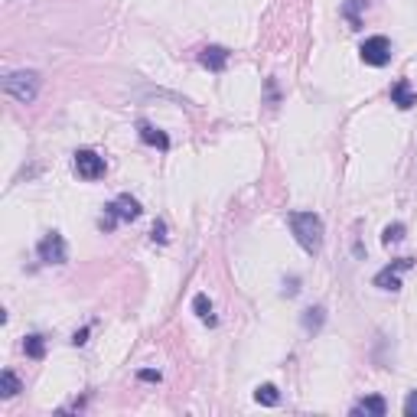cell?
<instances>
[{
    "label": "cell",
    "instance_id": "obj_1",
    "mask_svg": "<svg viewBox=\"0 0 417 417\" xmlns=\"http://www.w3.org/2000/svg\"><path fill=\"white\" fill-rule=\"evenodd\" d=\"M287 222L293 229V238L300 241L303 251H310V255H320L323 248V219L316 212H290L287 215Z\"/></svg>",
    "mask_w": 417,
    "mask_h": 417
},
{
    "label": "cell",
    "instance_id": "obj_2",
    "mask_svg": "<svg viewBox=\"0 0 417 417\" xmlns=\"http://www.w3.org/2000/svg\"><path fill=\"white\" fill-rule=\"evenodd\" d=\"M4 91L10 98H17L20 105H33L39 95V75L36 72H10L4 79Z\"/></svg>",
    "mask_w": 417,
    "mask_h": 417
},
{
    "label": "cell",
    "instance_id": "obj_3",
    "mask_svg": "<svg viewBox=\"0 0 417 417\" xmlns=\"http://www.w3.org/2000/svg\"><path fill=\"white\" fill-rule=\"evenodd\" d=\"M137 215H141V203H137V199H134V195H117L115 203L108 205L105 209V215H101V229L105 231H111L115 229L117 222H134V219H137Z\"/></svg>",
    "mask_w": 417,
    "mask_h": 417
},
{
    "label": "cell",
    "instance_id": "obj_4",
    "mask_svg": "<svg viewBox=\"0 0 417 417\" xmlns=\"http://www.w3.org/2000/svg\"><path fill=\"white\" fill-rule=\"evenodd\" d=\"M359 56H362L365 65H375V69H382V65L391 63V43L388 36H368L362 43V49H359Z\"/></svg>",
    "mask_w": 417,
    "mask_h": 417
},
{
    "label": "cell",
    "instance_id": "obj_5",
    "mask_svg": "<svg viewBox=\"0 0 417 417\" xmlns=\"http://www.w3.org/2000/svg\"><path fill=\"white\" fill-rule=\"evenodd\" d=\"M36 255H39V261H46V264H65V257H69L65 238L59 231H49V235L36 245Z\"/></svg>",
    "mask_w": 417,
    "mask_h": 417
},
{
    "label": "cell",
    "instance_id": "obj_6",
    "mask_svg": "<svg viewBox=\"0 0 417 417\" xmlns=\"http://www.w3.org/2000/svg\"><path fill=\"white\" fill-rule=\"evenodd\" d=\"M105 157H98L95 150H79L75 153V173H79L82 179H89V183H95V179L105 177Z\"/></svg>",
    "mask_w": 417,
    "mask_h": 417
},
{
    "label": "cell",
    "instance_id": "obj_7",
    "mask_svg": "<svg viewBox=\"0 0 417 417\" xmlns=\"http://www.w3.org/2000/svg\"><path fill=\"white\" fill-rule=\"evenodd\" d=\"M414 264V261H411V257H401V261H394V264L391 267H385V271H378V274H375V287H382V290H401V271H408V267Z\"/></svg>",
    "mask_w": 417,
    "mask_h": 417
},
{
    "label": "cell",
    "instance_id": "obj_8",
    "mask_svg": "<svg viewBox=\"0 0 417 417\" xmlns=\"http://www.w3.org/2000/svg\"><path fill=\"white\" fill-rule=\"evenodd\" d=\"M391 105H398L401 111H408V108L417 105V95H414L408 79H398L394 85H391Z\"/></svg>",
    "mask_w": 417,
    "mask_h": 417
},
{
    "label": "cell",
    "instance_id": "obj_9",
    "mask_svg": "<svg viewBox=\"0 0 417 417\" xmlns=\"http://www.w3.org/2000/svg\"><path fill=\"white\" fill-rule=\"evenodd\" d=\"M137 134H141L143 143H150L157 150H169V137L160 131V127H153L150 121H137Z\"/></svg>",
    "mask_w": 417,
    "mask_h": 417
},
{
    "label": "cell",
    "instance_id": "obj_10",
    "mask_svg": "<svg viewBox=\"0 0 417 417\" xmlns=\"http://www.w3.org/2000/svg\"><path fill=\"white\" fill-rule=\"evenodd\" d=\"M199 63L209 72H222L225 65H229V49H222V46H205L203 53H199Z\"/></svg>",
    "mask_w": 417,
    "mask_h": 417
},
{
    "label": "cell",
    "instance_id": "obj_11",
    "mask_svg": "<svg viewBox=\"0 0 417 417\" xmlns=\"http://www.w3.org/2000/svg\"><path fill=\"white\" fill-rule=\"evenodd\" d=\"M385 411H388V404H385V398H378V394H372V398H365V401H359L352 408V414L355 417H385Z\"/></svg>",
    "mask_w": 417,
    "mask_h": 417
},
{
    "label": "cell",
    "instance_id": "obj_12",
    "mask_svg": "<svg viewBox=\"0 0 417 417\" xmlns=\"http://www.w3.org/2000/svg\"><path fill=\"white\" fill-rule=\"evenodd\" d=\"M323 323H326V310L323 307H310V310L303 313V329L307 333H320Z\"/></svg>",
    "mask_w": 417,
    "mask_h": 417
},
{
    "label": "cell",
    "instance_id": "obj_13",
    "mask_svg": "<svg viewBox=\"0 0 417 417\" xmlns=\"http://www.w3.org/2000/svg\"><path fill=\"white\" fill-rule=\"evenodd\" d=\"M193 310H195V316H199V320H205L209 326H215L212 303H209V297H205V293H195V297H193Z\"/></svg>",
    "mask_w": 417,
    "mask_h": 417
},
{
    "label": "cell",
    "instance_id": "obj_14",
    "mask_svg": "<svg viewBox=\"0 0 417 417\" xmlns=\"http://www.w3.org/2000/svg\"><path fill=\"white\" fill-rule=\"evenodd\" d=\"M255 401L264 404V408H277V404H281V394H277L274 385H261V388L255 391Z\"/></svg>",
    "mask_w": 417,
    "mask_h": 417
},
{
    "label": "cell",
    "instance_id": "obj_15",
    "mask_svg": "<svg viewBox=\"0 0 417 417\" xmlns=\"http://www.w3.org/2000/svg\"><path fill=\"white\" fill-rule=\"evenodd\" d=\"M362 7H365V0H346V4H342V17L352 23V30L362 27V17H359V10Z\"/></svg>",
    "mask_w": 417,
    "mask_h": 417
},
{
    "label": "cell",
    "instance_id": "obj_16",
    "mask_svg": "<svg viewBox=\"0 0 417 417\" xmlns=\"http://www.w3.org/2000/svg\"><path fill=\"white\" fill-rule=\"evenodd\" d=\"M17 391H20V378H17V375H13V372L0 375V394H4V398H13Z\"/></svg>",
    "mask_w": 417,
    "mask_h": 417
},
{
    "label": "cell",
    "instance_id": "obj_17",
    "mask_svg": "<svg viewBox=\"0 0 417 417\" xmlns=\"http://www.w3.org/2000/svg\"><path fill=\"white\" fill-rule=\"evenodd\" d=\"M23 349H27L30 359H43V355H46V342H43V336H27Z\"/></svg>",
    "mask_w": 417,
    "mask_h": 417
},
{
    "label": "cell",
    "instance_id": "obj_18",
    "mask_svg": "<svg viewBox=\"0 0 417 417\" xmlns=\"http://www.w3.org/2000/svg\"><path fill=\"white\" fill-rule=\"evenodd\" d=\"M382 241H385V245H398V241H404V225H401V222L388 225V229L382 231Z\"/></svg>",
    "mask_w": 417,
    "mask_h": 417
},
{
    "label": "cell",
    "instance_id": "obj_19",
    "mask_svg": "<svg viewBox=\"0 0 417 417\" xmlns=\"http://www.w3.org/2000/svg\"><path fill=\"white\" fill-rule=\"evenodd\" d=\"M404 414H408V417H417V391H411L408 401H404Z\"/></svg>",
    "mask_w": 417,
    "mask_h": 417
},
{
    "label": "cell",
    "instance_id": "obj_20",
    "mask_svg": "<svg viewBox=\"0 0 417 417\" xmlns=\"http://www.w3.org/2000/svg\"><path fill=\"white\" fill-rule=\"evenodd\" d=\"M137 378H141V382H160V372H153V368H143V372H137Z\"/></svg>",
    "mask_w": 417,
    "mask_h": 417
},
{
    "label": "cell",
    "instance_id": "obj_21",
    "mask_svg": "<svg viewBox=\"0 0 417 417\" xmlns=\"http://www.w3.org/2000/svg\"><path fill=\"white\" fill-rule=\"evenodd\" d=\"M153 241H160V245L167 241V225H163V222L153 225Z\"/></svg>",
    "mask_w": 417,
    "mask_h": 417
},
{
    "label": "cell",
    "instance_id": "obj_22",
    "mask_svg": "<svg viewBox=\"0 0 417 417\" xmlns=\"http://www.w3.org/2000/svg\"><path fill=\"white\" fill-rule=\"evenodd\" d=\"M72 342H75V346H85V342H89V326H85V329H79V333L72 336Z\"/></svg>",
    "mask_w": 417,
    "mask_h": 417
}]
</instances>
